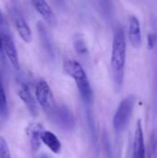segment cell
<instances>
[{
  "instance_id": "cell-7",
  "label": "cell",
  "mask_w": 157,
  "mask_h": 158,
  "mask_svg": "<svg viewBox=\"0 0 157 158\" xmlns=\"http://www.w3.org/2000/svg\"><path fill=\"white\" fill-rule=\"evenodd\" d=\"M2 40H3V48H4V53L6 54V57L12 64V66L16 69H19V55H18V50L15 45L14 40L11 36V33L8 30L5 31H0Z\"/></svg>"
},
{
  "instance_id": "cell-14",
  "label": "cell",
  "mask_w": 157,
  "mask_h": 158,
  "mask_svg": "<svg viewBox=\"0 0 157 158\" xmlns=\"http://www.w3.org/2000/svg\"><path fill=\"white\" fill-rule=\"evenodd\" d=\"M41 141L53 153L58 154L61 151V143L53 132H51L49 131H43L41 135Z\"/></svg>"
},
{
  "instance_id": "cell-16",
  "label": "cell",
  "mask_w": 157,
  "mask_h": 158,
  "mask_svg": "<svg viewBox=\"0 0 157 158\" xmlns=\"http://www.w3.org/2000/svg\"><path fill=\"white\" fill-rule=\"evenodd\" d=\"M73 45H74V49L76 50V52L79 55L84 56V55H87L89 53L87 44H86V43L82 37H76L74 40Z\"/></svg>"
},
{
  "instance_id": "cell-13",
  "label": "cell",
  "mask_w": 157,
  "mask_h": 158,
  "mask_svg": "<svg viewBox=\"0 0 157 158\" xmlns=\"http://www.w3.org/2000/svg\"><path fill=\"white\" fill-rule=\"evenodd\" d=\"M37 29H38V33L40 36L41 43L43 44V49L46 51V53L51 56L55 57V48H54V44L52 42V38L44 26V24L42 21H39L37 23Z\"/></svg>"
},
{
  "instance_id": "cell-9",
  "label": "cell",
  "mask_w": 157,
  "mask_h": 158,
  "mask_svg": "<svg viewBox=\"0 0 157 158\" xmlns=\"http://www.w3.org/2000/svg\"><path fill=\"white\" fill-rule=\"evenodd\" d=\"M31 4L34 6V8L38 11V13L43 18V19L50 26H56V25L57 19H56V14L46 1L33 0V1H31Z\"/></svg>"
},
{
  "instance_id": "cell-15",
  "label": "cell",
  "mask_w": 157,
  "mask_h": 158,
  "mask_svg": "<svg viewBox=\"0 0 157 158\" xmlns=\"http://www.w3.org/2000/svg\"><path fill=\"white\" fill-rule=\"evenodd\" d=\"M0 114L4 118H6L8 114L7 98H6V91H5L1 78H0Z\"/></svg>"
},
{
  "instance_id": "cell-20",
  "label": "cell",
  "mask_w": 157,
  "mask_h": 158,
  "mask_svg": "<svg viewBox=\"0 0 157 158\" xmlns=\"http://www.w3.org/2000/svg\"><path fill=\"white\" fill-rule=\"evenodd\" d=\"M38 158H52L50 156H48V155H46V154H43V155H41Z\"/></svg>"
},
{
  "instance_id": "cell-11",
  "label": "cell",
  "mask_w": 157,
  "mask_h": 158,
  "mask_svg": "<svg viewBox=\"0 0 157 158\" xmlns=\"http://www.w3.org/2000/svg\"><path fill=\"white\" fill-rule=\"evenodd\" d=\"M129 40L134 48H139L142 44V32L138 18L134 15L130 17Z\"/></svg>"
},
{
  "instance_id": "cell-12",
  "label": "cell",
  "mask_w": 157,
  "mask_h": 158,
  "mask_svg": "<svg viewBox=\"0 0 157 158\" xmlns=\"http://www.w3.org/2000/svg\"><path fill=\"white\" fill-rule=\"evenodd\" d=\"M43 131V125L37 122L30 124L26 129V134L30 140L32 150L37 151L41 146V135Z\"/></svg>"
},
{
  "instance_id": "cell-19",
  "label": "cell",
  "mask_w": 157,
  "mask_h": 158,
  "mask_svg": "<svg viewBox=\"0 0 157 158\" xmlns=\"http://www.w3.org/2000/svg\"><path fill=\"white\" fill-rule=\"evenodd\" d=\"M4 48H3V40H2V36H1V33H0V56L3 58L4 57Z\"/></svg>"
},
{
  "instance_id": "cell-2",
  "label": "cell",
  "mask_w": 157,
  "mask_h": 158,
  "mask_svg": "<svg viewBox=\"0 0 157 158\" xmlns=\"http://www.w3.org/2000/svg\"><path fill=\"white\" fill-rule=\"evenodd\" d=\"M63 69L65 72L75 81L81 99L85 105L88 106H92L93 102V92L86 72L81 65L79 62L70 59L64 62Z\"/></svg>"
},
{
  "instance_id": "cell-8",
  "label": "cell",
  "mask_w": 157,
  "mask_h": 158,
  "mask_svg": "<svg viewBox=\"0 0 157 158\" xmlns=\"http://www.w3.org/2000/svg\"><path fill=\"white\" fill-rule=\"evenodd\" d=\"M132 156L133 158H145V143L144 136L142 126V121L138 120L135 128L133 146H132Z\"/></svg>"
},
{
  "instance_id": "cell-6",
  "label": "cell",
  "mask_w": 157,
  "mask_h": 158,
  "mask_svg": "<svg viewBox=\"0 0 157 158\" xmlns=\"http://www.w3.org/2000/svg\"><path fill=\"white\" fill-rule=\"evenodd\" d=\"M9 13L10 16L13 19L14 22V26L19 33V35L20 36V38L25 42V43H31L32 40V33H31V30L29 26V24L27 23L26 19L21 16L20 12L13 6H11L9 8Z\"/></svg>"
},
{
  "instance_id": "cell-18",
  "label": "cell",
  "mask_w": 157,
  "mask_h": 158,
  "mask_svg": "<svg viewBox=\"0 0 157 158\" xmlns=\"http://www.w3.org/2000/svg\"><path fill=\"white\" fill-rule=\"evenodd\" d=\"M157 44V35L156 33L155 32H152V33H149L148 36H147V46H148V49L150 50H153Z\"/></svg>"
},
{
  "instance_id": "cell-1",
  "label": "cell",
  "mask_w": 157,
  "mask_h": 158,
  "mask_svg": "<svg viewBox=\"0 0 157 158\" xmlns=\"http://www.w3.org/2000/svg\"><path fill=\"white\" fill-rule=\"evenodd\" d=\"M126 37L122 28H118L114 33L112 52H111V69L115 86L120 90L124 81L126 64Z\"/></svg>"
},
{
  "instance_id": "cell-3",
  "label": "cell",
  "mask_w": 157,
  "mask_h": 158,
  "mask_svg": "<svg viewBox=\"0 0 157 158\" xmlns=\"http://www.w3.org/2000/svg\"><path fill=\"white\" fill-rule=\"evenodd\" d=\"M135 101L136 98L134 95H129L120 102L113 119V126L116 132L121 133L128 127L133 113Z\"/></svg>"
},
{
  "instance_id": "cell-5",
  "label": "cell",
  "mask_w": 157,
  "mask_h": 158,
  "mask_svg": "<svg viewBox=\"0 0 157 158\" xmlns=\"http://www.w3.org/2000/svg\"><path fill=\"white\" fill-rule=\"evenodd\" d=\"M50 118L59 128L66 131H70L75 127V117L71 110L65 105L56 106Z\"/></svg>"
},
{
  "instance_id": "cell-10",
  "label": "cell",
  "mask_w": 157,
  "mask_h": 158,
  "mask_svg": "<svg viewBox=\"0 0 157 158\" xmlns=\"http://www.w3.org/2000/svg\"><path fill=\"white\" fill-rule=\"evenodd\" d=\"M19 96L21 99V101L25 104V106L28 108V110L30 111V113L34 117L37 116V114H38L37 102L26 84H24V83L20 84V86L19 88Z\"/></svg>"
},
{
  "instance_id": "cell-4",
  "label": "cell",
  "mask_w": 157,
  "mask_h": 158,
  "mask_svg": "<svg viewBox=\"0 0 157 158\" xmlns=\"http://www.w3.org/2000/svg\"><path fill=\"white\" fill-rule=\"evenodd\" d=\"M35 98L43 111L50 117L54 113L56 105L52 90L45 81L41 80L37 82L35 86Z\"/></svg>"
},
{
  "instance_id": "cell-17",
  "label": "cell",
  "mask_w": 157,
  "mask_h": 158,
  "mask_svg": "<svg viewBox=\"0 0 157 158\" xmlns=\"http://www.w3.org/2000/svg\"><path fill=\"white\" fill-rule=\"evenodd\" d=\"M0 158H11L8 143L2 136H0Z\"/></svg>"
}]
</instances>
